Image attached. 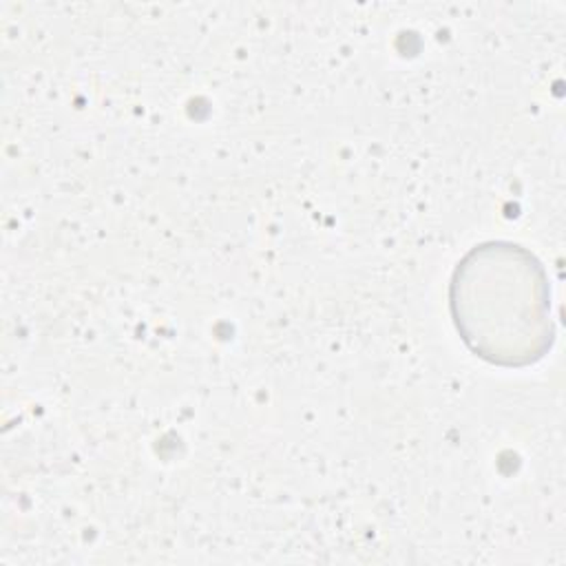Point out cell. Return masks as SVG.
I'll use <instances>...</instances> for the list:
<instances>
[{
	"mask_svg": "<svg viewBox=\"0 0 566 566\" xmlns=\"http://www.w3.org/2000/svg\"><path fill=\"white\" fill-rule=\"evenodd\" d=\"M449 312L462 343L497 367H528L555 340L551 283L542 261L520 243L473 245L453 268Z\"/></svg>",
	"mask_w": 566,
	"mask_h": 566,
	"instance_id": "1",
	"label": "cell"
}]
</instances>
